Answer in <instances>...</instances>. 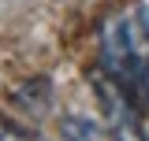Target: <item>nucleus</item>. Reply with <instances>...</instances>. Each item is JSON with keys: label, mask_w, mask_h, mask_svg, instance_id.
Here are the masks:
<instances>
[{"label": "nucleus", "mask_w": 149, "mask_h": 141, "mask_svg": "<svg viewBox=\"0 0 149 141\" xmlns=\"http://www.w3.org/2000/svg\"><path fill=\"white\" fill-rule=\"evenodd\" d=\"M97 37H101V67L134 97L149 59V8L108 15L101 22Z\"/></svg>", "instance_id": "f257e3e1"}, {"label": "nucleus", "mask_w": 149, "mask_h": 141, "mask_svg": "<svg viewBox=\"0 0 149 141\" xmlns=\"http://www.w3.org/2000/svg\"><path fill=\"white\" fill-rule=\"evenodd\" d=\"M60 138L63 141H104V134L86 115H63L60 119Z\"/></svg>", "instance_id": "f03ea898"}, {"label": "nucleus", "mask_w": 149, "mask_h": 141, "mask_svg": "<svg viewBox=\"0 0 149 141\" xmlns=\"http://www.w3.org/2000/svg\"><path fill=\"white\" fill-rule=\"evenodd\" d=\"M0 141H30L22 130H15V126H8V123H0Z\"/></svg>", "instance_id": "7ed1b4c3"}]
</instances>
